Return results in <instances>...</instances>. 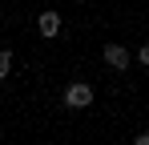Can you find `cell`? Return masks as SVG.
<instances>
[{"label": "cell", "mask_w": 149, "mask_h": 145, "mask_svg": "<svg viewBox=\"0 0 149 145\" xmlns=\"http://www.w3.org/2000/svg\"><path fill=\"white\" fill-rule=\"evenodd\" d=\"M65 105H69V109H85V105H93V85L73 81V85L65 89Z\"/></svg>", "instance_id": "6da1fadb"}, {"label": "cell", "mask_w": 149, "mask_h": 145, "mask_svg": "<svg viewBox=\"0 0 149 145\" xmlns=\"http://www.w3.org/2000/svg\"><path fill=\"white\" fill-rule=\"evenodd\" d=\"M8 72H12V52H8V48H0V81H4Z\"/></svg>", "instance_id": "277c9868"}, {"label": "cell", "mask_w": 149, "mask_h": 145, "mask_svg": "<svg viewBox=\"0 0 149 145\" xmlns=\"http://www.w3.org/2000/svg\"><path fill=\"white\" fill-rule=\"evenodd\" d=\"M36 28H40V36H45V40H52V36L61 32V12H52V8H45V12L36 16Z\"/></svg>", "instance_id": "3957f363"}, {"label": "cell", "mask_w": 149, "mask_h": 145, "mask_svg": "<svg viewBox=\"0 0 149 145\" xmlns=\"http://www.w3.org/2000/svg\"><path fill=\"white\" fill-rule=\"evenodd\" d=\"M105 65L121 72V69L133 65V56H129V48H125V45H105Z\"/></svg>", "instance_id": "7a4b0ae2"}, {"label": "cell", "mask_w": 149, "mask_h": 145, "mask_svg": "<svg viewBox=\"0 0 149 145\" xmlns=\"http://www.w3.org/2000/svg\"><path fill=\"white\" fill-rule=\"evenodd\" d=\"M137 61H141V65L149 69V45H141V52H137Z\"/></svg>", "instance_id": "5b68a950"}, {"label": "cell", "mask_w": 149, "mask_h": 145, "mask_svg": "<svg viewBox=\"0 0 149 145\" xmlns=\"http://www.w3.org/2000/svg\"><path fill=\"white\" fill-rule=\"evenodd\" d=\"M137 145H149V133H137Z\"/></svg>", "instance_id": "8992f818"}]
</instances>
